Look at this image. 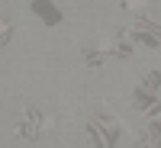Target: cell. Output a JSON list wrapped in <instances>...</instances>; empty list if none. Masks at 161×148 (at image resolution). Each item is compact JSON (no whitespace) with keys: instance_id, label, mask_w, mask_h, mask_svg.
<instances>
[{"instance_id":"6da1fadb","label":"cell","mask_w":161,"mask_h":148,"mask_svg":"<svg viewBox=\"0 0 161 148\" xmlns=\"http://www.w3.org/2000/svg\"><path fill=\"white\" fill-rule=\"evenodd\" d=\"M7 32H10V26H7V23H0V42H7Z\"/></svg>"},{"instance_id":"7a4b0ae2","label":"cell","mask_w":161,"mask_h":148,"mask_svg":"<svg viewBox=\"0 0 161 148\" xmlns=\"http://www.w3.org/2000/svg\"><path fill=\"white\" fill-rule=\"evenodd\" d=\"M123 3H126V7H142L145 0H123Z\"/></svg>"}]
</instances>
